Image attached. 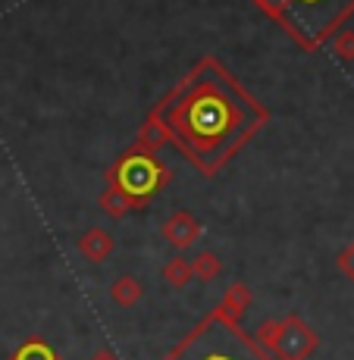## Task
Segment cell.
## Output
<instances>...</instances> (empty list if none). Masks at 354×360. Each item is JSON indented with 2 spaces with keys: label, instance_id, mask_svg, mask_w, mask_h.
Wrapping results in <instances>:
<instances>
[{
  "label": "cell",
  "instance_id": "obj_1",
  "mask_svg": "<svg viewBox=\"0 0 354 360\" xmlns=\"http://www.w3.org/2000/svg\"><path fill=\"white\" fill-rule=\"evenodd\" d=\"M160 116L185 154L204 169H217L263 120L258 103L213 63L194 69L191 79L166 101Z\"/></svg>",
  "mask_w": 354,
  "mask_h": 360
},
{
  "label": "cell",
  "instance_id": "obj_2",
  "mask_svg": "<svg viewBox=\"0 0 354 360\" xmlns=\"http://www.w3.org/2000/svg\"><path fill=\"white\" fill-rule=\"evenodd\" d=\"M279 13L304 44H320L354 13V0H279Z\"/></svg>",
  "mask_w": 354,
  "mask_h": 360
},
{
  "label": "cell",
  "instance_id": "obj_3",
  "mask_svg": "<svg viewBox=\"0 0 354 360\" xmlns=\"http://www.w3.org/2000/svg\"><path fill=\"white\" fill-rule=\"evenodd\" d=\"M172 360H263V357L254 351V345L245 342L235 329L213 320L210 326L201 329L198 335L179 351V357H172Z\"/></svg>",
  "mask_w": 354,
  "mask_h": 360
},
{
  "label": "cell",
  "instance_id": "obj_4",
  "mask_svg": "<svg viewBox=\"0 0 354 360\" xmlns=\"http://www.w3.org/2000/svg\"><path fill=\"white\" fill-rule=\"evenodd\" d=\"M126 172H129V182L132 185H138V188H148V185H154V179H157V166L151 163V160H144V157H135V160H129L126 163Z\"/></svg>",
  "mask_w": 354,
  "mask_h": 360
}]
</instances>
